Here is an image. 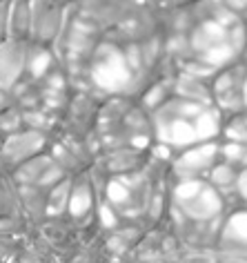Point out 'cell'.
<instances>
[{"label":"cell","mask_w":247,"mask_h":263,"mask_svg":"<svg viewBox=\"0 0 247 263\" xmlns=\"http://www.w3.org/2000/svg\"><path fill=\"white\" fill-rule=\"evenodd\" d=\"M65 11L67 7L63 5H31V43L40 47H49L51 43H56L65 23Z\"/></svg>","instance_id":"obj_2"},{"label":"cell","mask_w":247,"mask_h":263,"mask_svg":"<svg viewBox=\"0 0 247 263\" xmlns=\"http://www.w3.org/2000/svg\"><path fill=\"white\" fill-rule=\"evenodd\" d=\"M45 143H47V134H40V132H34L27 127L11 136H5L3 145H0V167L7 174H11L25 161L43 154Z\"/></svg>","instance_id":"obj_1"},{"label":"cell","mask_w":247,"mask_h":263,"mask_svg":"<svg viewBox=\"0 0 247 263\" xmlns=\"http://www.w3.org/2000/svg\"><path fill=\"white\" fill-rule=\"evenodd\" d=\"M11 105H14V101H11V96H9L5 89H0V114H3L5 109H9Z\"/></svg>","instance_id":"obj_7"},{"label":"cell","mask_w":247,"mask_h":263,"mask_svg":"<svg viewBox=\"0 0 247 263\" xmlns=\"http://www.w3.org/2000/svg\"><path fill=\"white\" fill-rule=\"evenodd\" d=\"M236 181H238V167H234L225 161H216L205 176V183L212 185L220 196L236 192Z\"/></svg>","instance_id":"obj_3"},{"label":"cell","mask_w":247,"mask_h":263,"mask_svg":"<svg viewBox=\"0 0 247 263\" xmlns=\"http://www.w3.org/2000/svg\"><path fill=\"white\" fill-rule=\"evenodd\" d=\"M238 94H240V101H243V109L247 111V74L243 76V81L238 85Z\"/></svg>","instance_id":"obj_8"},{"label":"cell","mask_w":247,"mask_h":263,"mask_svg":"<svg viewBox=\"0 0 247 263\" xmlns=\"http://www.w3.org/2000/svg\"><path fill=\"white\" fill-rule=\"evenodd\" d=\"M236 194L240 196V201H243V203H245V208H247V167H245V170H238Z\"/></svg>","instance_id":"obj_6"},{"label":"cell","mask_w":247,"mask_h":263,"mask_svg":"<svg viewBox=\"0 0 247 263\" xmlns=\"http://www.w3.org/2000/svg\"><path fill=\"white\" fill-rule=\"evenodd\" d=\"M243 123H245V127H247V111H243Z\"/></svg>","instance_id":"obj_10"},{"label":"cell","mask_w":247,"mask_h":263,"mask_svg":"<svg viewBox=\"0 0 247 263\" xmlns=\"http://www.w3.org/2000/svg\"><path fill=\"white\" fill-rule=\"evenodd\" d=\"M25 129V125H23V111L16 107V105H11L9 109H5L3 114H0V134H3V139L5 136H11V134H16V132H20Z\"/></svg>","instance_id":"obj_5"},{"label":"cell","mask_w":247,"mask_h":263,"mask_svg":"<svg viewBox=\"0 0 247 263\" xmlns=\"http://www.w3.org/2000/svg\"><path fill=\"white\" fill-rule=\"evenodd\" d=\"M245 167H247V147H245L243 156H240V163H238V170H245Z\"/></svg>","instance_id":"obj_9"},{"label":"cell","mask_w":247,"mask_h":263,"mask_svg":"<svg viewBox=\"0 0 247 263\" xmlns=\"http://www.w3.org/2000/svg\"><path fill=\"white\" fill-rule=\"evenodd\" d=\"M71 196V176L63 179L58 185H54L45 196V219H58V216H67Z\"/></svg>","instance_id":"obj_4"}]
</instances>
